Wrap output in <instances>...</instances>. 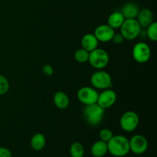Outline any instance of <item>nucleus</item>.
<instances>
[{
    "mask_svg": "<svg viewBox=\"0 0 157 157\" xmlns=\"http://www.w3.org/2000/svg\"><path fill=\"white\" fill-rule=\"evenodd\" d=\"M108 153L115 157H124L130 153L129 139L123 135L113 136L107 142Z\"/></svg>",
    "mask_w": 157,
    "mask_h": 157,
    "instance_id": "1",
    "label": "nucleus"
},
{
    "mask_svg": "<svg viewBox=\"0 0 157 157\" xmlns=\"http://www.w3.org/2000/svg\"><path fill=\"white\" fill-rule=\"evenodd\" d=\"M89 54H90V52H87L85 49L81 48L78 49V50L75 52L74 57H75V61H78V62L86 63L88 61Z\"/></svg>",
    "mask_w": 157,
    "mask_h": 157,
    "instance_id": "20",
    "label": "nucleus"
},
{
    "mask_svg": "<svg viewBox=\"0 0 157 157\" xmlns=\"http://www.w3.org/2000/svg\"><path fill=\"white\" fill-rule=\"evenodd\" d=\"M114 34V29H112L107 24L101 25L98 26L94 32V35H95L98 41L103 43L109 42L111 41Z\"/></svg>",
    "mask_w": 157,
    "mask_h": 157,
    "instance_id": "11",
    "label": "nucleus"
},
{
    "mask_svg": "<svg viewBox=\"0 0 157 157\" xmlns=\"http://www.w3.org/2000/svg\"><path fill=\"white\" fill-rule=\"evenodd\" d=\"M117 98V96L114 90L110 88L106 89L98 94L97 104L104 109L110 108L116 103Z\"/></svg>",
    "mask_w": 157,
    "mask_h": 157,
    "instance_id": "10",
    "label": "nucleus"
},
{
    "mask_svg": "<svg viewBox=\"0 0 157 157\" xmlns=\"http://www.w3.org/2000/svg\"><path fill=\"white\" fill-rule=\"evenodd\" d=\"M81 44L82 48L85 49L87 52H90L98 47L99 41H98V40L97 39V38L95 37V35L94 34L88 33L86 34V35H84L82 37Z\"/></svg>",
    "mask_w": 157,
    "mask_h": 157,
    "instance_id": "14",
    "label": "nucleus"
},
{
    "mask_svg": "<svg viewBox=\"0 0 157 157\" xmlns=\"http://www.w3.org/2000/svg\"><path fill=\"white\" fill-rule=\"evenodd\" d=\"M113 136V133L110 129L104 128L100 130L99 138L101 140L107 143Z\"/></svg>",
    "mask_w": 157,
    "mask_h": 157,
    "instance_id": "23",
    "label": "nucleus"
},
{
    "mask_svg": "<svg viewBox=\"0 0 157 157\" xmlns=\"http://www.w3.org/2000/svg\"><path fill=\"white\" fill-rule=\"evenodd\" d=\"M110 61V57L105 50L97 48L89 54L88 62L95 69L102 70L107 67Z\"/></svg>",
    "mask_w": 157,
    "mask_h": 157,
    "instance_id": "4",
    "label": "nucleus"
},
{
    "mask_svg": "<svg viewBox=\"0 0 157 157\" xmlns=\"http://www.w3.org/2000/svg\"><path fill=\"white\" fill-rule=\"evenodd\" d=\"M140 9L137 5L134 2H127L124 5L121 9V14L124 15L125 19L129 18H136Z\"/></svg>",
    "mask_w": 157,
    "mask_h": 157,
    "instance_id": "15",
    "label": "nucleus"
},
{
    "mask_svg": "<svg viewBox=\"0 0 157 157\" xmlns=\"http://www.w3.org/2000/svg\"><path fill=\"white\" fill-rule=\"evenodd\" d=\"M147 35L153 41H157V22L153 21L147 28Z\"/></svg>",
    "mask_w": 157,
    "mask_h": 157,
    "instance_id": "21",
    "label": "nucleus"
},
{
    "mask_svg": "<svg viewBox=\"0 0 157 157\" xmlns=\"http://www.w3.org/2000/svg\"><path fill=\"white\" fill-rule=\"evenodd\" d=\"M42 72L46 76H52L54 74V68L51 64H46L42 67Z\"/></svg>",
    "mask_w": 157,
    "mask_h": 157,
    "instance_id": "24",
    "label": "nucleus"
},
{
    "mask_svg": "<svg viewBox=\"0 0 157 157\" xmlns=\"http://www.w3.org/2000/svg\"><path fill=\"white\" fill-rule=\"evenodd\" d=\"M130 151L136 155H142L147 152L148 149V141L144 136L136 134L129 140Z\"/></svg>",
    "mask_w": 157,
    "mask_h": 157,
    "instance_id": "9",
    "label": "nucleus"
},
{
    "mask_svg": "<svg viewBox=\"0 0 157 157\" xmlns=\"http://www.w3.org/2000/svg\"><path fill=\"white\" fill-rule=\"evenodd\" d=\"M121 34L125 40L132 41L137 38L141 32V26L136 18H129L124 20L121 26Z\"/></svg>",
    "mask_w": 157,
    "mask_h": 157,
    "instance_id": "3",
    "label": "nucleus"
},
{
    "mask_svg": "<svg viewBox=\"0 0 157 157\" xmlns=\"http://www.w3.org/2000/svg\"><path fill=\"white\" fill-rule=\"evenodd\" d=\"M105 109L102 108L97 103L90 105H85L83 110V115L86 122L92 127L101 124L104 119Z\"/></svg>",
    "mask_w": 157,
    "mask_h": 157,
    "instance_id": "2",
    "label": "nucleus"
},
{
    "mask_svg": "<svg viewBox=\"0 0 157 157\" xmlns=\"http://www.w3.org/2000/svg\"><path fill=\"white\" fill-rule=\"evenodd\" d=\"M90 153L94 157H104L108 153L107 143L104 142L101 140L96 141L91 146Z\"/></svg>",
    "mask_w": 157,
    "mask_h": 157,
    "instance_id": "16",
    "label": "nucleus"
},
{
    "mask_svg": "<svg viewBox=\"0 0 157 157\" xmlns=\"http://www.w3.org/2000/svg\"><path fill=\"white\" fill-rule=\"evenodd\" d=\"M9 87H10V84L6 77L0 75V95H4L7 94L9 90Z\"/></svg>",
    "mask_w": 157,
    "mask_h": 157,
    "instance_id": "22",
    "label": "nucleus"
},
{
    "mask_svg": "<svg viewBox=\"0 0 157 157\" xmlns=\"http://www.w3.org/2000/svg\"><path fill=\"white\" fill-rule=\"evenodd\" d=\"M98 94H99L97 91L96 89L86 86V87H81L78 90L77 98H78V101L84 106L90 105V104L97 103Z\"/></svg>",
    "mask_w": 157,
    "mask_h": 157,
    "instance_id": "8",
    "label": "nucleus"
},
{
    "mask_svg": "<svg viewBox=\"0 0 157 157\" xmlns=\"http://www.w3.org/2000/svg\"><path fill=\"white\" fill-rule=\"evenodd\" d=\"M140 124L139 115L134 111H127L121 116L120 119V125L125 132H133Z\"/></svg>",
    "mask_w": 157,
    "mask_h": 157,
    "instance_id": "6",
    "label": "nucleus"
},
{
    "mask_svg": "<svg viewBox=\"0 0 157 157\" xmlns=\"http://www.w3.org/2000/svg\"><path fill=\"white\" fill-rule=\"evenodd\" d=\"M53 102L55 107L60 110H65L70 104V99L66 93L61 90L55 92L53 96Z\"/></svg>",
    "mask_w": 157,
    "mask_h": 157,
    "instance_id": "13",
    "label": "nucleus"
},
{
    "mask_svg": "<svg viewBox=\"0 0 157 157\" xmlns=\"http://www.w3.org/2000/svg\"><path fill=\"white\" fill-rule=\"evenodd\" d=\"M139 22L141 28H147L152 22H153L154 15L153 12L148 8H145L140 10L137 17L136 18Z\"/></svg>",
    "mask_w": 157,
    "mask_h": 157,
    "instance_id": "12",
    "label": "nucleus"
},
{
    "mask_svg": "<svg viewBox=\"0 0 157 157\" xmlns=\"http://www.w3.org/2000/svg\"><path fill=\"white\" fill-rule=\"evenodd\" d=\"M124 20L125 18L121 12H113L107 18V25L113 29H120Z\"/></svg>",
    "mask_w": 157,
    "mask_h": 157,
    "instance_id": "17",
    "label": "nucleus"
},
{
    "mask_svg": "<svg viewBox=\"0 0 157 157\" xmlns=\"http://www.w3.org/2000/svg\"><path fill=\"white\" fill-rule=\"evenodd\" d=\"M31 147L35 151H40L43 150L46 145V138L44 134L37 133L32 136L31 139Z\"/></svg>",
    "mask_w": 157,
    "mask_h": 157,
    "instance_id": "18",
    "label": "nucleus"
},
{
    "mask_svg": "<svg viewBox=\"0 0 157 157\" xmlns=\"http://www.w3.org/2000/svg\"><path fill=\"white\" fill-rule=\"evenodd\" d=\"M124 40L125 39H124V38L121 33H115L111 41H113V43H115V44H121L124 42Z\"/></svg>",
    "mask_w": 157,
    "mask_h": 157,
    "instance_id": "25",
    "label": "nucleus"
},
{
    "mask_svg": "<svg viewBox=\"0 0 157 157\" xmlns=\"http://www.w3.org/2000/svg\"><path fill=\"white\" fill-rule=\"evenodd\" d=\"M71 157H83L84 155V147L80 142H75L70 147Z\"/></svg>",
    "mask_w": 157,
    "mask_h": 157,
    "instance_id": "19",
    "label": "nucleus"
},
{
    "mask_svg": "<svg viewBox=\"0 0 157 157\" xmlns=\"http://www.w3.org/2000/svg\"><path fill=\"white\" fill-rule=\"evenodd\" d=\"M90 83L94 88L106 90L111 87L112 78L108 72L98 70L90 77Z\"/></svg>",
    "mask_w": 157,
    "mask_h": 157,
    "instance_id": "5",
    "label": "nucleus"
},
{
    "mask_svg": "<svg viewBox=\"0 0 157 157\" xmlns=\"http://www.w3.org/2000/svg\"><path fill=\"white\" fill-rule=\"evenodd\" d=\"M132 55H133V59L136 62L144 64V63L147 62L150 59L151 49L147 43L140 41L133 46Z\"/></svg>",
    "mask_w": 157,
    "mask_h": 157,
    "instance_id": "7",
    "label": "nucleus"
},
{
    "mask_svg": "<svg viewBox=\"0 0 157 157\" xmlns=\"http://www.w3.org/2000/svg\"><path fill=\"white\" fill-rule=\"evenodd\" d=\"M0 157H12L10 150L4 147H0Z\"/></svg>",
    "mask_w": 157,
    "mask_h": 157,
    "instance_id": "26",
    "label": "nucleus"
}]
</instances>
